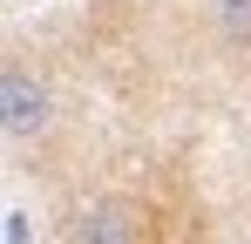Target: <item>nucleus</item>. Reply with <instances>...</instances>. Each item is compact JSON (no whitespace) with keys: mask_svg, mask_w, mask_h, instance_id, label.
Here are the masks:
<instances>
[{"mask_svg":"<svg viewBox=\"0 0 251 244\" xmlns=\"http://www.w3.org/2000/svg\"><path fill=\"white\" fill-rule=\"evenodd\" d=\"M75 244H136V210L129 203H95L75 217Z\"/></svg>","mask_w":251,"mask_h":244,"instance_id":"f03ea898","label":"nucleus"},{"mask_svg":"<svg viewBox=\"0 0 251 244\" xmlns=\"http://www.w3.org/2000/svg\"><path fill=\"white\" fill-rule=\"evenodd\" d=\"M48 116H54V102H48V81L34 75V68H0V129L14 136V143H34L48 129Z\"/></svg>","mask_w":251,"mask_h":244,"instance_id":"f257e3e1","label":"nucleus"},{"mask_svg":"<svg viewBox=\"0 0 251 244\" xmlns=\"http://www.w3.org/2000/svg\"><path fill=\"white\" fill-rule=\"evenodd\" d=\"M210 7H217L224 21H251V0H210Z\"/></svg>","mask_w":251,"mask_h":244,"instance_id":"7ed1b4c3","label":"nucleus"}]
</instances>
